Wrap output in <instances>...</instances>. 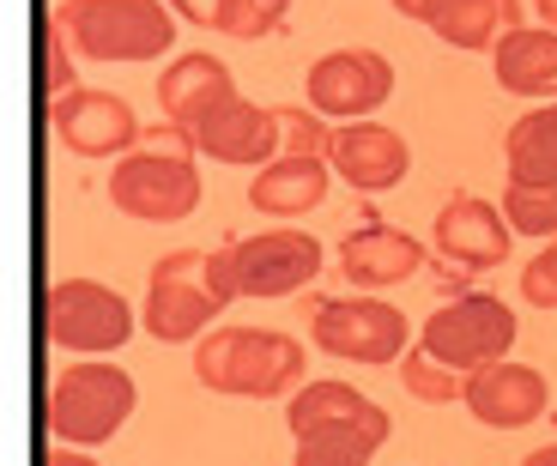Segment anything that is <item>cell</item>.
<instances>
[{
    "instance_id": "cell-33",
    "label": "cell",
    "mask_w": 557,
    "mask_h": 466,
    "mask_svg": "<svg viewBox=\"0 0 557 466\" xmlns=\"http://www.w3.org/2000/svg\"><path fill=\"white\" fill-rule=\"evenodd\" d=\"M267 7H273V13H285V7H292V0H267Z\"/></svg>"
},
{
    "instance_id": "cell-24",
    "label": "cell",
    "mask_w": 557,
    "mask_h": 466,
    "mask_svg": "<svg viewBox=\"0 0 557 466\" xmlns=\"http://www.w3.org/2000/svg\"><path fill=\"white\" fill-rule=\"evenodd\" d=\"M400 381H406V394L424 400V406H455V400H467V376L448 369L443 357H431L424 345H412L400 357Z\"/></svg>"
},
{
    "instance_id": "cell-23",
    "label": "cell",
    "mask_w": 557,
    "mask_h": 466,
    "mask_svg": "<svg viewBox=\"0 0 557 466\" xmlns=\"http://www.w3.org/2000/svg\"><path fill=\"white\" fill-rule=\"evenodd\" d=\"M164 7L176 18H188V25L224 30V37H237V42H267L285 25V13H273L267 0H164Z\"/></svg>"
},
{
    "instance_id": "cell-28",
    "label": "cell",
    "mask_w": 557,
    "mask_h": 466,
    "mask_svg": "<svg viewBox=\"0 0 557 466\" xmlns=\"http://www.w3.org/2000/svg\"><path fill=\"white\" fill-rule=\"evenodd\" d=\"M521 297H528L533 310H557V237L521 267Z\"/></svg>"
},
{
    "instance_id": "cell-1",
    "label": "cell",
    "mask_w": 557,
    "mask_h": 466,
    "mask_svg": "<svg viewBox=\"0 0 557 466\" xmlns=\"http://www.w3.org/2000/svg\"><path fill=\"white\" fill-rule=\"evenodd\" d=\"M285 430L297 437L292 466H370L394 418L346 381H304L285 400Z\"/></svg>"
},
{
    "instance_id": "cell-25",
    "label": "cell",
    "mask_w": 557,
    "mask_h": 466,
    "mask_svg": "<svg viewBox=\"0 0 557 466\" xmlns=\"http://www.w3.org/2000/svg\"><path fill=\"white\" fill-rule=\"evenodd\" d=\"M503 218L516 237H557V182H509Z\"/></svg>"
},
{
    "instance_id": "cell-2",
    "label": "cell",
    "mask_w": 557,
    "mask_h": 466,
    "mask_svg": "<svg viewBox=\"0 0 557 466\" xmlns=\"http://www.w3.org/2000/svg\"><path fill=\"white\" fill-rule=\"evenodd\" d=\"M237 273H231V242L224 249H170L146 279V333L158 345H188L207 339V327L237 303Z\"/></svg>"
},
{
    "instance_id": "cell-26",
    "label": "cell",
    "mask_w": 557,
    "mask_h": 466,
    "mask_svg": "<svg viewBox=\"0 0 557 466\" xmlns=\"http://www.w3.org/2000/svg\"><path fill=\"white\" fill-rule=\"evenodd\" d=\"M278 115V140H285V152L297 158H327V146H334V127H327V115L309 110V103H285Z\"/></svg>"
},
{
    "instance_id": "cell-13",
    "label": "cell",
    "mask_w": 557,
    "mask_h": 466,
    "mask_svg": "<svg viewBox=\"0 0 557 466\" xmlns=\"http://www.w3.org/2000/svg\"><path fill=\"white\" fill-rule=\"evenodd\" d=\"M188 140H195L200 158H212V164H237V169H267L278 152H285V140H278V115L261 110L255 98H224L219 110L207 115V122L188 127Z\"/></svg>"
},
{
    "instance_id": "cell-4",
    "label": "cell",
    "mask_w": 557,
    "mask_h": 466,
    "mask_svg": "<svg viewBox=\"0 0 557 466\" xmlns=\"http://www.w3.org/2000/svg\"><path fill=\"white\" fill-rule=\"evenodd\" d=\"M49 18L85 61H158L176 42V13L164 0H55Z\"/></svg>"
},
{
    "instance_id": "cell-9",
    "label": "cell",
    "mask_w": 557,
    "mask_h": 466,
    "mask_svg": "<svg viewBox=\"0 0 557 466\" xmlns=\"http://www.w3.org/2000/svg\"><path fill=\"white\" fill-rule=\"evenodd\" d=\"M42 333L55 339L61 352L103 357L134 339V310H127L122 291H110L98 279H61L42 297Z\"/></svg>"
},
{
    "instance_id": "cell-29",
    "label": "cell",
    "mask_w": 557,
    "mask_h": 466,
    "mask_svg": "<svg viewBox=\"0 0 557 466\" xmlns=\"http://www.w3.org/2000/svg\"><path fill=\"white\" fill-rule=\"evenodd\" d=\"M400 18H412V25H436V13H443L448 0H388Z\"/></svg>"
},
{
    "instance_id": "cell-11",
    "label": "cell",
    "mask_w": 557,
    "mask_h": 466,
    "mask_svg": "<svg viewBox=\"0 0 557 466\" xmlns=\"http://www.w3.org/2000/svg\"><path fill=\"white\" fill-rule=\"evenodd\" d=\"M49 127L73 158H127L146 134L134 103L115 98V91H98V85H79L61 103H49Z\"/></svg>"
},
{
    "instance_id": "cell-22",
    "label": "cell",
    "mask_w": 557,
    "mask_h": 466,
    "mask_svg": "<svg viewBox=\"0 0 557 466\" xmlns=\"http://www.w3.org/2000/svg\"><path fill=\"white\" fill-rule=\"evenodd\" d=\"M516 25H521V0H448L431 30L448 49H497V37Z\"/></svg>"
},
{
    "instance_id": "cell-31",
    "label": "cell",
    "mask_w": 557,
    "mask_h": 466,
    "mask_svg": "<svg viewBox=\"0 0 557 466\" xmlns=\"http://www.w3.org/2000/svg\"><path fill=\"white\" fill-rule=\"evenodd\" d=\"M521 466H557V442H545V449H533Z\"/></svg>"
},
{
    "instance_id": "cell-14",
    "label": "cell",
    "mask_w": 557,
    "mask_h": 466,
    "mask_svg": "<svg viewBox=\"0 0 557 466\" xmlns=\"http://www.w3.org/2000/svg\"><path fill=\"white\" fill-rule=\"evenodd\" d=\"M431 237H436V254H443L448 267H460V273H491V267H503V261H509V242H516V230H509V218H503L491 200L455 194L443 212H436Z\"/></svg>"
},
{
    "instance_id": "cell-20",
    "label": "cell",
    "mask_w": 557,
    "mask_h": 466,
    "mask_svg": "<svg viewBox=\"0 0 557 466\" xmlns=\"http://www.w3.org/2000/svg\"><path fill=\"white\" fill-rule=\"evenodd\" d=\"M491 73L509 98H552L557 91V30L552 25H516L491 49Z\"/></svg>"
},
{
    "instance_id": "cell-17",
    "label": "cell",
    "mask_w": 557,
    "mask_h": 466,
    "mask_svg": "<svg viewBox=\"0 0 557 466\" xmlns=\"http://www.w3.org/2000/svg\"><path fill=\"white\" fill-rule=\"evenodd\" d=\"M424 267V242L400 225H363L339 242V273L358 291H388V285H406Z\"/></svg>"
},
{
    "instance_id": "cell-16",
    "label": "cell",
    "mask_w": 557,
    "mask_h": 466,
    "mask_svg": "<svg viewBox=\"0 0 557 466\" xmlns=\"http://www.w3.org/2000/svg\"><path fill=\"white\" fill-rule=\"evenodd\" d=\"M545 400H552V388H545L540 369L503 357V364L467 376V400H460V406L473 412L485 430H528V424H540Z\"/></svg>"
},
{
    "instance_id": "cell-7",
    "label": "cell",
    "mask_w": 557,
    "mask_h": 466,
    "mask_svg": "<svg viewBox=\"0 0 557 466\" xmlns=\"http://www.w3.org/2000/svg\"><path fill=\"white\" fill-rule=\"evenodd\" d=\"M110 206L139 225H182L200 206V169L195 152H152L134 146L110 169Z\"/></svg>"
},
{
    "instance_id": "cell-19",
    "label": "cell",
    "mask_w": 557,
    "mask_h": 466,
    "mask_svg": "<svg viewBox=\"0 0 557 466\" xmlns=\"http://www.w3.org/2000/svg\"><path fill=\"white\" fill-rule=\"evenodd\" d=\"M334 188V164L327 158H297V152H278L267 169H255L249 182V206L267 212V218H304L327 200Z\"/></svg>"
},
{
    "instance_id": "cell-30",
    "label": "cell",
    "mask_w": 557,
    "mask_h": 466,
    "mask_svg": "<svg viewBox=\"0 0 557 466\" xmlns=\"http://www.w3.org/2000/svg\"><path fill=\"white\" fill-rule=\"evenodd\" d=\"M42 466H98V461H91V449H67V442H55Z\"/></svg>"
},
{
    "instance_id": "cell-8",
    "label": "cell",
    "mask_w": 557,
    "mask_h": 466,
    "mask_svg": "<svg viewBox=\"0 0 557 466\" xmlns=\"http://www.w3.org/2000/svg\"><path fill=\"white\" fill-rule=\"evenodd\" d=\"M309 339H315V352L327 357H346V364H400L412 345V327L406 315L394 310L388 297L376 291H351V297H327L315 303V322H309Z\"/></svg>"
},
{
    "instance_id": "cell-21",
    "label": "cell",
    "mask_w": 557,
    "mask_h": 466,
    "mask_svg": "<svg viewBox=\"0 0 557 466\" xmlns=\"http://www.w3.org/2000/svg\"><path fill=\"white\" fill-rule=\"evenodd\" d=\"M503 164L509 182H557V103L528 110L503 134Z\"/></svg>"
},
{
    "instance_id": "cell-5",
    "label": "cell",
    "mask_w": 557,
    "mask_h": 466,
    "mask_svg": "<svg viewBox=\"0 0 557 466\" xmlns=\"http://www.w3.org/2000/svg\"><path fill=\"white\" fill-rule=\"evenodd\" d=\"M139 406V388L122 364H103V357H85V364H67L55 381H49V437L67 442V449H103L115 442L127 418Z\"/></svg>"
},
{
    "instance_id": "cell-18",
    "label": "cell",
    "mask_w": 557,
    "mask_h": 466,
    "mask_svg": "<svg viewBox=\"0 0 557 466\" xmlns=\"http://www.w3.org/2000/svg\"><path fill=\"white\" fill-rule=\"evenodd\" d=\"M224 98H237V73L224 67L219 55H200V49L195 55H176L164 67V79H158V110H164V122H176V127L207 122Z\"/></svg>"
},
{
    "instance_id": "cell-6",
    "label": "cell",
    "mask_w": 557,
    "mask_h": 466,
    "mask_svg": "<svg viewBox=\"0 0 557 466\" xmlns=\"http://www.w3.org/2000/svg\"><path fill=\"white\" fill-rule=\"evenodd\" d=\"M418 345L431 357H443L448 369L473 376L509 357L516 345V310L491 291H455L448 303H436V315L418 327Z\"/></svg>"
},
{
    "instance_id": "cell-27",
    "label": "cell",
    "mask_w": 557,
    "mask_h": 466,
    "mask_svg": "<svg viewBox=\"0 0 557 466\" xmlns=\"http://www.w3.org/2000/svg\"><path fill=\"white\" fill-rule=\"evenodd\" d=\"M73 42H67V30L49 18L42 25V98L49 103H61L67 91H79V79H73V55H67Z\"/></svg>"
},
{
    "instance_id": "cell-32",
    "label": "cell",
    "mask_w": 557,
    "mask_h": 466,
    "mask_svg": "<svg viewBox=\"0 0 557 466\" xmlns=\"http://www.w3.org/2000/svg\"><path fill=\"white\" fill-rule=\"evenodd\" d=\"M533 13H540V25L557 30V0H533Z\"/></svg>"
},
{
    "instance_id": "cell-12",
    "label": "cell",
    "mask_w": 557,
    "mask_h": 466,
    "mask_svg": "<svg viewBox=\"0 0 557 466\" xmlns=\"http://www.w3.org/2000/svg\"><path fill=\"white\" fill-rule=\"evenodd\" d=\"M231 273H237L243 297H292L304 285H315L321 273V242L309 230H261V237L231 242Z\"/></svg>"
},
{
    "instance_id": "cell-3",
    "label": "cell",
    "mask_w": 557,
    "mask_h": 466,
    "mask_svg": "<svg viewBox=\"0 0 557 466\" xmlns=\"http://www.w3.org/2000/svg\"><path fill=\"white\" fill-rule=\"evenodd\" d=\"M309 376V357L292 333L273 327H219L195 339V381L231 400H292Z\"/></svg>"
},
{
    "instance_id": "cell-15",
    "label": "cell",
    "mask_w": 557,
    "mask_h": 466,
    "mask_svg": "<svg viewBox=\"0 0 557 466\" xmlns=\"http://www.w3.org/2000/svg\"><path fill=\"white\" fill-rule=\"evenodd\" d=\"M327 164L358 194H388V188L406 182V169H412V146L382 122H346V127H334Z\"/></svg>"
},
{
    "instance_id": "cell-10",
    "label": "cell",
    "mask_w": 557,
    "mask_h": 466,
    "mask_svg": "<svg viewBox=\"0 0 557 466\" xmlns=\"http://www.w3.org/2000/svg\"><path fill=\"white\" fill-rule=\"evenodd\" d=\"M309 110L334 115V122H370L394 98V61L382 49H334L304 73Z\"/></svg>"
}]
</instances>
